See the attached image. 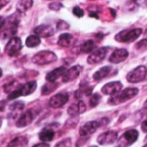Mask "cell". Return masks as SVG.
I'll list each match as a JSON object with an SVG mask.
<instances>
[{
	"label": "cell",
	"mask_w": 147,
	"mask_h": 147,
	"mask_svg": "<svg viewBox=\"0 0 147 147\" xmlns=\"http://www.w3.org/2000/svg\"><path fill=\"white\" fill-rule=\"evenodd\" d=\"M138 93H139V90L137 88H127L113 95L109 98V103L111 105H118V104L123 103L132 99L133 97L136 96Z\"/></svg>",
	"instance_id": "1"
},
{
	"label": "cell",
	"mask_w": 147,
	"mask_h": 147,
	"mask_svg": "<svg viewBox=\"0 0 147 147\" xmlns=\"http://www.w3.org/2000/svg\"><path fill=\"white\" fill-rule=\"evenodd\" d=\"M143 30L142 28H134V29H125L118 33L115 39L118 42H122V43H130L137 40L140 34H142Z\"/></svg>",
	"instance_id": "2"
},
{
	"label": "cell",
	"mask_w": 147,
	"mask_h": 147,
	"mask_svg": "<svg viewBox=\"0 0 147 147\" xmlns=\"http://www.w3.org/2000/svg\"><path fill=\"white\" fill-rule=\"evenodd\" d=\"M57 60V56L56 54L52 52V51H40L37 53L33 58H32V62L39 65H44L47 64H51L54 61Z\"/></svg>",
	"instance_id": "3"
},
{
	"label": "cell",
	"mask_w": 147,
	"mask_h": 147,
	"mask_svg": "<svg viewBox=\"0 0 147 147\" xmlns=\"http://www.w3.org/2000/svg\"><path fill=\"white\" fill-rule=\"evenodd\" d=\"M147 76V69L145 65H140L135 68L134 70L131 71L127 76V80L129 83H140L143 80L146 79Z\"/></svg>",
	"instance_id": "4"
},
{
	"label": "cell",
	"mask_w": 147,
	"mask_h": 147,
	"mask_svg": "<svg viewBox=\"0 0 147 147\" xmlns=\"http://www.w3.org/2000/svg\"><path fill=\"white\" fill-rule=\"evenodd\" d=\"M139 133L135 129H131L125 132L118 140V147H128L138 140Z\"/></svg>",
	"instance_id": "5"
},
{
	"label": "cell",
	"mask_w": 147,
	"mask_h": 147,
	"mask_svg": "<svg viewBox=\"0 0 147 147\" xmlns=\"http://www.w3.org/2000/svg\"><path fill=\"white\" fill-rule=\"evenodd\" d=\"M22 48V43L19 37H12L8 41L5 46V53L9 57H14L18 55Z\"/></svg>",
	"instance_id": "6"
},
{
	"label": "cell",
	"mask_w": 147,
	"mask_h": 147,
	"mask_svg": "<svg viewBox=\"0 0 147 147\" xmlns=\"http://www.w3.org/2000/svg\"><path fill=\"white\" fill-rule=\"evenodd\" d=\"M109 52V48L108 47H100L96 50H94L90 56L87 59V62L90 65H95V64H98L100 62H102L107 53Z\"/></svg>",
	"instance_id": "7"
},
{
	"label": "cell",
	"mask_w": 147,
	"mask_h": 147,
	"mask_svg": "<svg viewBox=\"0 0 147 147\" xmlns=\"http://www.w3.org/2000/svg\"><path fill=\"white\" fill-rule=\"evenodd\" d=\"M69 100V95L65 92L58 93L49 100V106L53 109H59L64 106Z\"/></svg>",
	"instance_id": "8"
},
{
	"label": "cell",
	"mask_w": 147,
	"mask_h": 147,
	"mask_svg": "<svg viewBox=\"0 0 147 147\" xmlns=\"http://www.w3.org/2000/svg\"><path fill=\"white\" fill-rule=\"evenodd\" d=\"M118 138V134L115 131H108L101 135L98 136L97 138V142L102 145V146H109L114 144Z\"/></svg>",
	"instance_id": "9"
},
{
	"label": "cell",
	"mask_w": 147,
	"mask_h": 147,
	"mask_svg": "<svg viewBox=\"0 0 147 147\" xmlns=\"http://www.w3.org/2000/svg\"><path fill=\"white\" fill-rule=\"evenodd\" d=\"M35 115H36V114L32 109L26 111L19 117V119L17 120V121L16 123V126L19 128L25 127L28 126L29 124L32 123V121L35 118Z\"/></svg>",
	"instance_id": "10"
},
{
	"label": "cell",
	"mask_w": 147,
	"mask_h": 147,
	"mask_svg": "<svg viewBox=\"0 0 147 147\" xmlns=\"http://www.w3.org/2000/svg\"><path fill=\"white\" fill-rule=\"evenodd\" d=\"M82 69H83L82 66L75 65V66H72L71 68L66 70L65 71L64 75L62 76V82L63 83H69V82L75 80L80 75Z\"/></svg>",
	"instance_id": "11"
},
{
	"label": "cell",
	"mask_w": 147,
	"mask_h": 147,
	"mask_svg": "<svg viewBox=\"0 0 147 147\" xmlns=\"http://www.w3.org/2000/svg\"><path fill=\"white\" fill-rule=\"evenodd\" d=\"M100 123L99 121H92L86 122L84 126H82L79 129V134L82 137L89 136L92 134H94L99 127H100Z\"/></svg>",
	"instance_id": "12"
},
{
	"label": "cell",
	"mask_w": 147,
	"mask_h": 147,
	"mask_svg": "<svg viewBox=\"0 0 147 147\" xmlns=\"http://www.w3.org/2000/svg\"><path fill=\"white\" fill-rule=\"evenodd\" d=\"M129 55V53L127 49L119 48L114 51V53L109 57V62L114 64H119L125 61Z\"/></svg>",
	"instance_id": "13"
},
{
	"label": "cell",
	"mask_w": 147,
	"mask_h": 147,
	"mask_svg": "<svg viewBox=\"0 0 147 147\" xmlns=\"http://www.w3.org/2000/svg\"><path fill=\"white\" fill-rule=\"evenodd\" d=\"M122 89V84L119 81L115 82H110L109 84H106L102 88V92L104 95H109L113 96L119 91H121Z\"/></svg>",
	"instance_id": "14"
},
{
	"label": "cell",
	"mask_w": 147,
	"mask_h": 147,
	"mask_svg": "<svg viewBox=\"0 0 147 147\" xmlns=\"http://www.w3.org/2000/svg\"><path fill=\"white\" fill-rule=\"evenodd\" d=\"M34 32L35 35L42 38H47L52 36L54 34V28L51 25L47 24H42L38 27H36L34 29Z\"/></svg>",
	"instance_id": "15"
},
{
	"label": "cell",
	"mask_w": 147,
	"mask_h": 147,
	"mask_svg": "<svg viewBox=\"0 0 147 147\" xmlns=\"http://www.w3.org/2000/svg\"><path fill=\"white\" fill-rule=\"evenodd\" d=\"M86 111V105L83 101H79L77 103L71 104L68 109V115L71 117H77L79 115Z\"/></svg>",
	"instance_id": "16"
},
{
	"label": "cell",
	"mask_w": 147,
	"mask_h": 147,
	"mask_svg": "<svg viewBox=\"0 0 147 147\" xmlns=\"http://www.w3.org/2000/svg\"><path fill=\"white\" fill-rule=\"evenodd\" d=\"M66 71L65 67L64 66H60V67H58L54 70H53L52 71H50L47 77H46V79L47 81L48 82H55L57 79H59L60 77H62L65 73V71Z\"/></svg>",
	"instance_id": "17"
},
{
	"label": "cell",
	"mask_w": 147,
	"mask_h": 147,
	"mask_svg": "<svg viewBox=\"0 0 147 147\" xmlns=\"http://www.w3.org/2000/svg\"><path fill=\"white\" fill-rule=\"evenodd\" d=\"M37 88V84L35 81H30L28 82L26 84H24L23 85H22L20 87V93L21 96H28L30 94H32L33 92H34V90Z\"/></svg>",
	"instance_id": "18"
},
{
	"label": "cell",
	"mask_w": 147,
	"mask_h": 147,
	"mask_svg": "<svg viewBox=\"0 0 147 147\" xmlns=\"http://www.w3.org/2000/svg\"><path fill=\"white\" fill-rule=\"evenodd\" d=\"M73 36L71 34L65 33L59 35V40H58V44L59 47H69L72 43H73Z\"/></svg>",
	"instance_id": "19"
},
{
	"label": "cell",
	"mask_w": 147,
	"mask_h": 147,
	"mask_svg": "<svg viewBox=\"0 0 147 147\" xmlns=\"http://www.w3.org/2000/svg\"><path fill=\"white\" fill-rule=\"evenodd\" d=\"M111 66H104V67H102L100 70H98L97 71H96L93 75V78L95 81H101L102 80L103 78H107L110 71H111Z\"/></svg>",
	"instance_id": "20"
},
{
	"label": "cell",
	"mask_w": 147,
	"mask_h": 147,
	"mask_svg": "<svg viewBox=\"0 0 147 147\" xmlns=\"http://www.w3.org/2000/svg\"><path fill=\"white\" fill-rule=\"evenodd\" d=\"M55 133L50 128H44L39 134V138L43 142H50L53 140Z\"/></svg>",
	"instance_id": "21"
},
{
	"label": "cell",
	"mask_w": 147,
	"mask_h": 147,
	"mask_svg": "<svg viewBox=\"0 0 147 147\" xmlns=\"http://www.w3.org/2000/svg\"><path fill=\"white\" fill-rule=\"evenodd\" d=\"M28 138L25 136H18L16 137L14 140H12L7 147H24L28 145Z\"/></svg>",
	"instance_id": "22"
},
{
	"label": "cell",
	"mask_w": 147,
	"mask_h": 147,
	"mask_svg": "<svg viewBox=\"0 0 147 147\" xmlns=\"http://www.w3.org/2000/svg\"><path fill=\"white\" fill-rule=\"evenodd\" d=\"M92 87H90L89 85L84 84L81 85V87L75 92V97L77 99H81L83 97V96H90L92 94Z\"/></svg>",
	"instance_id": "23"
},
{
	"label": "cell",
	"mask_w": 147,
	"mask_h": 147,
	"mask_svg": "<svg viewBox=\"0 0 147 147\" xmlns=\"http://www.w3.org/2000/svg\"><path fill=\"white\" fill-rule=\"evenodd\" d=\"M96 48V43L92 40H88L84 41L81 46H80V52L83 53H92Z\"/></svg>",
	"instance_id": "24"
},
{
	"label": "cell",
	"mask_w": 147,
	"mask_h": 147,
	"mask_svg": "<svg viewBox=\"0 0 147 147\" xmlns=\"http://www.w3.org/2000/svg\"><path fill=\"white\" fill-rule=\"evenodd\" d=\"M33 3V0H20L16 4V9L19 13H24L32 7Z\"/></svg>",
	"instance_id": "25"
},
{
	"label": "cell",
	"mask_w": 147,
	"mask_h": 147,
	"mask_svg": "<svg viewBox=\"0 0 147 147\" xmlns=\"http://www.w3.org/2000/svg\"><path fill=\"white\" fill-rule=\"evenodd\" d=\"M40 44V38L35 34H32L29 35L27 39H26V46L28 47H36Z\"/></svg>",
	"instance_id": "26"
},
{
	"label": "cell",
	"mask_w": 147,
	"mask_h": 147,
	"mask_svg": "<svg viewBox=\"0 0 147 147\" xmlns=\"http://www.w3.org/2000/svg\"><path fill=\"white\" fill-rule=\"evenodd\" d=\"M58 87V84L57 83H54V82H49V83H47L42 90H41V94L43 96H47V95H49L51 94L53 91H54V90Z\"/></svg>",
	"instance_id": "27"
},
{
	"label": "cell",
	"mask_w": 147,
	"mask_h": 147,
	"mask_svg": "<svg viewBox=\"0 0 147 147\" xmlns=\"http://www.w3.org/2000/svg\"><path fill=\"white\" fill-rule=\"evenodd\" d=\"M24 108V103L22 102H14L12 105L9 106V110L11 112L12 116L16 115L19 112H21Z\"/></svg>",
	"instance_id": "28"
},
{
	"label": "cell",
	"mask_w": 147,
	"mask_h": 147,
	"mask_svg": "<svg viewBox=\"0 0 147 147\" xmlns=\"http://www.w3.org/2000/svg\"><path fill=\"white\" fill-rule=\"evenodd\" d=\"M22 85H20V84H18L16 82H11V83H9V84H7L6 85H4V87H3V89H4V91L7 93H11V92H13V91H15L16 90H17V89H19L20 87H21Z\"/></svg>",
	"instance_id": "29"
},
{
	"label": "cell",
	"mask_w": 147,
	"mask_h": 147,
	"mask_svg": "<svg viewBox=\"0 0 147 147\" xmlns=\"http://www.w3.org/2000/svg\"><path fill=\"white\" fill-rule=\"evenodd\" d=\"M135 49L139 53H143L147 50V39H143L135 45Z\"/></svg>",
	"instance_id": "30"
},
{
	"label": "cell",
	"mask_w": 147,
	"mask_h": 147,
	"mask_svg": "<svg viewBox=\"0 0 147 147\" xmlns=\"http://www.w3.org/2000/svg\"><path fill=\"white\" fill-rule=\"evenodd\" d=\"M100 100H101V96L98 94L92 95L90 99V107L94 108V107L97 106L99 102H100Z\"/></svg>",
	"instance_id": "31"
},
{
	"label": "cell",
	"mask_w": 147,
	"mask_h": 147,
	"mask_svg": "<svg viewBox=\"0 0 147 147\" xmlns=\"http://www.w3.org/2000/svg\"><path fill=\"white\" fill-rule=\"evenodd\" d=\"M54 147H71V140L70 138L64 139L63 140L57 143Z\"/></svg>",
	"instance_id": "32"
},
{
	"label": "cell",
	"mask_w": 147,
	"mask_h": 147,
	"mask_svg": "<svg viewBox=\"0 0 147 147\" xmlns=\"http://www.w3.org/2000/svg\"><path fill=\"white\" fill-rule=\"evenodd\" d=\"M72 13H73V15L74 16H76L77 17H83L84 16V9H81L80 7H78V6H76V7H74L73 8V9H72Z\"/></svg>",
	"instance_id": "33"
},
{
	"label": "cell",
	"mask_w": 147,
	"mask_h": 147,
	"mask_svg": "<svg viewBox=\"0 0 147 147\" xmlns=\"http://www.w3.org/2000/svg\"><path fill=\"white\" fill-rule=\"evenodd\" d=\"M69 28H70V25L65 21L61 20L57 23V29L58 30H65V29H68Z\"/></svg>",
	"instance_id": "34"
},
{
	"label": "cell",
	"mask_w": 147,
	"mask_h": 147,
	"mask_svg": "<svg viewBox=\"0 0 147 147\" xmlns=\"http://www.w3.org/2000/svg\"><path fill=\"white\" fill-rule=\"evenodd\" d=\"M62 7H63V4L59 2H53L49 4V9L52 10H55V11L59 10Z\"/></svg>",
	"instance_id": "35"
},
{
	"label": "cell",
	"mask_w": 147,
	"mask_h": 147,
	"mask_svg": "<svg viewBox=\"0 0 147 147\" xmlns=\"http://www.w3.org/2000/svg\"><path fill=\"white\" fill-rule=\"evenodd\" d=\"M141 129L144 133H147V120L142 122L141 124Z\"/></svg>",
	"instance_id": "36"
},
{
	"label": "cell",
	"mask_w": 147,
	"mask_h": 147,
	"mask_svg": "<svg viewBox=\"0 0 147 147\" xmlns=\"http://www.w3.org/2000/svg\"><path fill=\"white\" fill-rule=\"evenodd\" d=\"M9 2V0H0V9H3L4 6H6Z\"/></svg>",
	"instance_id": "37"
},
{
	"label": "cell",
	"mask_w": 147,
	"mask_h": 147,
	"mask_svg": "<svg viewBox=\"0 0 147 147\" xmlns=\"http://www.w3.org/2000/svg\"><path fill=\"white\" fill-rule=\"evenodd\" d=\"M5 106H6V102L5 101H1L0 102V112L3 111L5 109Z\"/></svg>",
	"instance_id": "38"
},
{
	"label": "cell",
	"mask_w": 147,
	"mask_h": 147,
	"mask_svg": "<svg viewBox=\"0 0 147 147\" xmlns=\"http://www.w3.org/2000/svg\"><path fill=\"white\" fill-rule=\"evenodd\" d=\"M4 24H5V19L3 18L2 16H0V30L3 28Z\"/></svg>",
	"instance_id": "39"
},
{
	"label": "cell",
	"mask_w": 147,
	"mask_h": 147,
	"mask_svg": "<svg viewBox=\"0 0 147 147\" xmlns=\"http://www.w3.org/2000/svg\"><path fill=\"white\" fill-rule=\"evenodd\" d=\"M33 147H50L49 146V145L48 144H47V143H40V144H37V145H35Z\"/></svg>",
	"instance_id": "40"
},
{
	"label": "cell",
	"mask_w": 147,
	"mask_h": 147,
	"mask_svg": "<svg viewBox=\"0 0 147 147\" xmlns=\"http://www.w3.org/2000/svg\"><path fill=\"white\" fill-rule=\"evenodd\" d=\"M90 17H95V18H96V19L99 18V17H98V15H97L96 12H90Z\"/></svg>",
	"instance_id": "41"
},
{
	"label": "cell",
	"mask_w": 147,
	"mask_h": 147,
	"mask_svg": "<svg viewBox=\"0 0 147 147\" xmlns=\"http://www.w3.org/2000/svg\"><path fill=\"white\" fill-rule=\"evenodd\" d=\"M133 2H134V3H136V4H140V0H133Z\"/></svg>",
	"instance_id": "42"
},
{
	"label": "cell",
	"mask_w": 147,
	"mask_h": 147,
	"mask_svg": "<svg viewBox=\"0 0 147 147\" xmlns=\"http://www.w3.org/2000/svg\"><path fill=\"white\" fill-rule=\"evenodd\" d=\"M144 107H145L146 109H147V100L145 102V103H144Z\"/></svg>",
	"instance_id": "43"
},
{
	"label": "cell",
	"mask_w": 147,
	"mask_h": 147,
	"mask_svg": "<svg viewBox=\"0 0 147 147\" xmlns=\"http://www.w3.org/2000/svg\"><path fill=\"white\" fill-rule=\"evenodd\" d=\"M2 74H3V71H2V70H1V68H0V78L2 77Z\"/></svg>",
	"instance_id": "44"
},
{
	"label": "cell",
	"mask_w": 147,
	"mask_h": 147,
	"mask_svg": "<svg viewBox=\"0 0 147 147\" xmlns=\"http://www.w3.org/2000/svg\"><path fill=\"white\" fill-rule=\"evenodd\" d=\"M1 126H2V119L0 118V127H1Z\"/></svg>",
	"instance_id": "45"
},
{
	"label": "cell",
	"mask_w": 147,
	"mask_h": 147,
	"mask_svg": "<svg viewBox=\"0 0 147 147\" xmlns=\"http://www.w3.org/2000/svg\"><path fill=\"white\" fill-rule=\"evenodd\" d=\"M144 3H145V5L147 6V0H145V2H144Z\"/></svg>",
	"instance_id": "46"
},
{
	"label": "cell",
	"mask_w": 147,
	"mask_h": 147,
	"mask_svg": "<svg viewBox=\"0 0 147 147\" xmlns=\"http://www.w3.org/2000/svg\"><path fill=\"white\" fill-rule=\"evenodd\" d=\"M90 147H98V146H90Z\"/></svg>",
	"instance_id": "47"
},
{
	"label": "cell",
	"mask_w": 147,
	"mask_h": 147,
	"mask_svg": "<svg viewBox=\"0 0 147 147\" xmlns=\"http://www.w3.org/2000/svg\"><path fill=\"white\" fill-rule=\"evenodd\" d=\"M143 147H147V144H146V145H145V146H144Z\"/></svg>",
	"instance_id": "48"
}]
</instances>
